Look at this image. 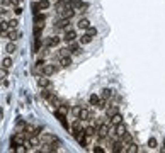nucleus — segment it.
Segmentation results:
<instances>
[{
  "mask_svg": "<svg viewBox=\"0 0 165 153\" xmlns=\"http://www.w3.org/2000/svg\"><path fill=\"white\" fill-rule=\"evenodd\" d=\"M60 43H61V38H58V36H51V38L46 39V48H56Z\"/></svg>",
  "mask_w": 165,
  "mask_h": 153,
  "instance_id": "5",
  "label": "nucleus"
},
{
  "mask_svg": "<svg viewBox=\"0 0 165 153\" xmlns=\"http://www.w3.org/2000/svg\"><path fill=\"white\" fill-rule=\"evenodd\" d=\"M38 12H41V9H39L38 2H36V3H32V14H38Z\"/></svg>",
  "mask_w": 165,
  "mask_h": 153,
  "instance_id": "32",
  "label": "nucleus"
},
{
  "mask_svg": "<svg viewBox=\"0 0 165 153\" xmlns=\"http://www.w3.org/2000/svg\"><path fill=\"white\" fill-rule=\"evenodd\" d=\"M116 112H117V105H114V104H107V107H106V116L107 117L114 116Z\"/></svg>",
  "mask_w": 165,
  "mask_h": 153,
  "instance_id": "12",
  "label": "nucleus"
},
{
  "mask_svg": "<svg viewBox=\"0 0 165 153\" xmlns=\"http://www.w3.org/2000/svg\"><path fill=\"white\" fill-rule=\"evenodd\" d=\"M43 29H44V26L34 24V36H36V38H39V36H41V32H43Z\"/></svg>",
  "mask_w": 165,
  "mask_h": 153,
  "instance_id": "27",
  "label": "nucleus"
},
{
  "mask_svg": "<svg viewBox=\"0 0 165 153\" xmlns=\"http://www.w3.org/2000/svg\"><path fill=\"white\" fill-rule=\"evenodd\" d=\"M53 94H55V92L51 90V89H41V97H43L44 101H49Z\"/></svg>",
  "mask_w": 165,
  "mask_h": 153,
  "instance_id": "15",
  "label": "nucleus"
},
{
  "mask_svg": "<svg viewBox=\"0 0 165 153\" xmlns=\"http://www.w3.org/2000/svg\"><path fill=\"white\" fill-rule=\"evenodd\" d=\"M87 32H88V34H92V36H95V34H97V29H94V27H88Z\"/></svg>",
  "mask_w": 165,
  "mask_h": 153,
  "instance_id": "35",
  "label": "nucleus"
},
{
  "mask_svg": "<svg viewBox=\"0 0 165 153\" xmlns=\"http://www.w3.org/2000/svg\"><path fill=\"white\" fill-rule=\"evenodd\" d=\"M7 12H9V10L5 9V7H0V15H2V17H4V15H7Z\"/></svg>",
  "mask_w": 165,
  "mask_h": 153,
  "instance_id": "36",
  "label": "nucleus"
},
{
  "mask_svg": "<svg viewBox=\"0 0 165 153\" xmlns=\"http://www.w3.org/2000/svg\"><path fill=\"white\" fill-rule=\"evenodd\" d=\"M7 77H9V71H7V68H5V66H0V82L5 80Z\"/></svg>",
  "mask_w": 165,
  "mask_h": 153,
  "instance_id": "25",
  "label": "nucleus"
},
{
  "mask_svg": "<svg viewBox=\"0 0 165 153\" xmlns=\"http://www.w3.org/2000/svg\"><path fill=\"white\" fill-rule=\"evenodd\" d=\"M70 131H72V136L77 140L78 136L85 131V124H84V121L78 119V117H75V121L72 122V126H70Z\"/></svg>",
  "mask_w": 165,
  "mask_h": 153,
  "instance_id": "1",
  "label": "nucleus"
},
{
  "mask_svg": "<svg viewBox=\"0 0 165 153\" xmlns=\"http://www.w3.org/2000/svg\"><path fill=\"white\" fill-rule=\"evenodd\" d=\"M5 36H7V39H9V41H15L20 36V32H17V31H14V29H10Z\"/></svg>",
  "mask_w": 165,
  "mask_h": 153,
  "instance_id": "16",
  "label": "nucleus"
},
{
  "mask_svg": "<svg viewBox=\"0 0 165 153\" xmlns=\"http://www.w3.org/2000/svg\"><path fill=\"white\" fill-rule=\"evenodd\" d=\"M44 65H46V61H44V58H43V60H38V61H36V66H38V68H41V66H44Z\"/></svg>",
  "mask_w": 165,
  "mask_h": 153,
  "instance_id": "34",
  "label": "nucleus"
},
{
  "mask_svg": "<svg viewBox=\"0 0 165 153\" xmlns=\"http://www.w3.org/2000/svg\"><path fill=\"white\" fill-rule=\"evenodd\" d=\"M0 34H2V29H0Z\"/></svg>",
  "mask_w": 165,
  "mask_h": 153,
  "instance_id": "38",
  "label": "nucleus"
},
{
  "mask_svg": "<svg viewBox=\"0 0 165 153\" xmlns=\"http://www.w3.org/2000/svg\"><path fill=\"white\" fill-rule=\"evenodd\" d=\"M77 27H78V29H82V31H87L88 27H90V22H88V19H85V17H84V19H80L77 22Z\"/></svg>",
  "mask_w": 165,
  "mask_h": 153,
  "instance_id": "11",
  "label": "nucleus"
},
{
  "mask_svg": "<svg viewBox=\"0 0 165 153\" xmlns=\"http://www.w3.org/2000/svg\"><path fill=\"white\" fill-rule=\"evenodd\" d=\"M15 50H17L15 41H9V43H7V46H5V51H7L9 54H12V53H15Z\"/></svg>",
  "mask_w": 165,
  "mask_h": 153,
  "instance_id": "17",
  "label": "nucleus"
},
{
  "mask_svg": "<svg viewBox=\"0 0 165 153\" xmlns=\"http://www.w3.org/2000/svg\"><path fill=\"white\" fill-rule=\"evenodd\" d=\"M58 70H60V66H56V65H44V66H41V73L46 75V77H51L53 73H56Z\"/></svg>",
  "mask_w": 165,
  "mask_h": 153,
  "instance_id": "2",
  "label": "nucleus"
},
{
  "mask_svg": "<svg viewBox=\"0 0 165 153\" xmlns=\"http://www.w3.org/2000/svg\"><path fill=\"white\" fill-rule=\"evenodd\" d=\"M68 48H70V54H80V53H82L80 44H77L75 41H73V43H70V44H68Z\"/></svg>",
  "mask_w": 165,
  "mask_h": 153,
  "instance_id": "9",
  "label": "nucleus"
},
{
  "mask_svg": "<svg viewBox=\"0 0 165 153\" xmlns=\"http://www.w3.org/2000/svg\"><path fill=\"white\" fill-rule=\"evenodd\" d=\"M12 63H14V61H12V58H9V56H7V58H4V60H2V66H5V68L9 70L10 66H12Z\"/></svg>",
  "mask_w": 165,
  "mask_h": 153,
  "instance_id": "26",
  "label": "nucleus"
},
{
  "mask_svg": "<svg viewBox=\"0 0 165 153\" xmlns=\"http://www.w3.org/2000/svg\"><path fill=\"white\" fill-rule=\"evenodd\" d=\"M112 95H114V90H111V89H104L102 94H100V97H102V99H106V101L112 99Z\"/></svg>",
  "mask_w": 165,
  "mask_h": 153,
  "instance_id": "18",
  "label": "nucleus"
},
{
  "mask_svg": "<svg viewBox=\"0 0 165 153\" xmlns=\"http://www.w3.org/2000/svg\"><path fill=\"white\" fill-rule=\"evenodd\" d=\"M19 2H20V0H19Z\"/></svg>",
  "mask_w": 165,
  "mask_h": 153,
  "instance_id": "39",
  "label": "nucleus"
},
{
  "mask_svg": "<svg viewBox=\"0 0 165 153\" xmlns=\"http://www.w3.org/2000/svg\"><path fill=\"white\" fill-rule=\"evenodd\" d=\"M87 9H88V3H87V2H80V5H78V10H80V12H85Z\"/></svg>",
  "mask_w": 165,
  "mask_h": 153,
  "instance_id": "28",
  "label": "nucleus"
},
{
  "mask_svg": "<svg viewBox=\"0 0 165 153\" xmlns=\"http://www.w3.org/2000/svg\"><path fill=\"white\" fill-rule=\"evenodd\" d=\"M41 44H43V43H41V39H39V38H36V43H34V51H39V50H41Z\"/></svg>",
  "mask_w": 165,
  "mask_h": 153,
  "instance_id": "30",
  "label": "nucleus"
},
{
  "mask_svg": "<svg viewBox=\"0 0 165 153\" xmlns=\"http://www.w3.org/2000/svg\"><path fill=\"white\" fill-rule=\"evenodd\" d=\"M17 24H19V20H17V19H10V20H9L10 29H15V27H17Z\"/></svg>",
  "mask_w": 165,
  "mask_h": 153,
  "instance_id": "29",
  "label": "nucleus"
},
{
  "mask_svg": "<svg viewBox=\"0 0 165 153\" xmlns=\"http://www.w3.org/2000/svg\"><path fill=\"white\" fill-rule=\"evenodd\" d=\"M88 101H90V105H92V107H97V104L100 102V97H99V95H95V94H92Z\"/></svg>",
  "mask_w": 165,
  "mask_h": 153,
  "instance_id": "20",
  "label": "nucleus"
},
{
  "mask_svg": "<svg viewBox=\"0 0 165 153\" xmlns=\"http://www.w3.org/2000/svg\"><path fill=\"white\" fill-rule=\"evenodd\" d=\"M92 150H94V152H95V153H102V152H106V150H104V148H100V146H95V148H92Z\"/></svg>",
  "mask_w": 165,
  "mask_h": 153,
  "instance_id": "37",
  "label": "nucleus"
},
{
  "mask_svg": "<svg viewBox=\"0 0 165 153\" xmlns=\"http://www.w3.org/2000/svg\"><path fill=\"white\" fill-rule=\"evenodd\" d=\"M82 109H84V105H75V107H72V114L80 119V114H82Z\"/></svg>",
  "mask_w": 165,
  "mask_h": 153,
  "instance_id": "21",
  "label": "nucleus"
},
{
  "mask_svg": "<svg viewBox=\"0 0 165 153\" xmlns=\"http://www.w3.org/2000/svg\"><path fill=\"white\" fill-rule=\"evenodd\" d=\"M70 20L72 19H63V17H60L58 20H55V29H68V26H70Z\"/></svg>",
  "mask_w": 165,
  "mask_h": 153,
  "instance_id": "4",
  "label": "nucleus"
},
{
  "mask_svg": "<svg viewBox=\"0 0 165 153\" xmlns=\"http://www.w3.org/2000/svg\"><path fill=\"white\" fill-rule=\"evenodd\" d=\"M58 65H60V68H68L70 65H72V56L68 54V56H61L58 61Z\"/></svg>",
  "mask_w": 165,
  "mask_h": 153,
  "instance_id": "7",
  "label": "nucleus"
},
{
  "mask_svg": "<svg viewBox=\"0 0 165 153\" xmlns=\"http://www.w3.org/2000/svg\"><path fill=\"white\" fill-rule=\"evenodd\" d=\"M43 141L44 143H60L53 134H44V136H43Z\"/></svg>",
  "mask_w": 165,
  "mask_h": 153,
  "instance_id": "22",
  "label": "nucleus"
},
{
  "mask_svg": "<svg viewBox=\"0 0 165 153\" xmlns=\"http://www.w3.org/2000/svg\"><path fill=\"white\" fill-rule=\"evenodd\" d=\"M38 5L41 10H46V9H49V0H39Z\"/></svg>",
  "mask_w": 165,
  "mask_h": 153,
  "instance_id": "24",
  "label": "nucleus"
},
{
  "mask_svg": "<svg viewBox=\"0 0 165 153\" xmlns=\"http://www.w3.org/2000/svg\"><path fill=\"white\" fill-rule=\"evenodd\" d=\"M109 122H111V126H116V124H119V122H123V116H121L119 112H116L114 116L109 117Z\"/></svg>",
  "mask_w": 165,
  "mask_h": 153,
  "instance_id": "10",
  "label": "nucleus"
},
{
  "mask_svg": "<svg viewBox=\"0 0 165 153\" xmlns=\"http://www.w3.org/2000/svg\"><path fill=\"white\" fill-rule=\"evenodd\" d=\"M148 146H150V148H157V140H155V138H150V141H148Z\"/></svg>",
  "mask_w": 165,
  "mask_h": 153,
  "instance_id": "31",
  "label": "nucleus"
},
{
  "mask_svg": "<svg viewBox=\"0 0 165 153\" xmlns=\"http://www.w3.org/2000/svg\"><path fill=\"white\" fill-rule=\"evenodd\" d=\"M44 19H46V15H44V14H41V12L34 14V24H39V26H44Z\"/></svg>",
  "mask_w": 165,
  "mask_h": 153,
  "instance_id": "13",
  "label": "nucleus"
},
{
  "mask_svg": "<svg viewBox=\"0 0 165 153\" xmlns=\"http://www.w3.org/2000/svg\"><path fill=\"white\" fill-rule=\"evenodd\" d=\"M68 54H70V48H60L58 53H56L58 58H61V56H68Z\"/></svg>",
  "mask_w": 165,
  "mask_h": 153,
  "instance_id": "23",
  "label": "nucleus"
},
{
  "mask_svg": "<svg viewBox=\"0 0 165 153\" xmlns=\"http://www.w3.org/2000/svg\"><path fill=\"white\" fill-rule=\"evenodd\" d=\"M92 34H88V32H84L82 36H80V44H88L90 41H92Z\"/></svg>",
  "mask_w": 165,
  "mask_h": 153,
  "instance_id": "14",
  "label": "nucleus"
},
{
  "mask_svg": "<svg viewBox=\"0 0 165 153\" xmlns=\"http://www.w3.org/2000/svg\"><path fill=\"white\" fill-rule=\"evenodd\" d=\"M38 85L41 89H51V82L46 78V75H43L41 78H38Z\"/></svg>",
  "mask_w": 165,
  "mask_h": 153,
  "instance_id": "8",
  "label": "nucleus"
},
{
  "mask_svg": "<svg viewBox=\"0 0 165 153\" xmlns=\"http://www.w3.org/2000/svg\"><path fill=\"white\" fill-rule=\"evenodd\" d=\"M14 14H15V15H20V14H22V7H20V5L14 7Z\"/></svg>",
  "mask_w": 165,
  "mask_h": 153,
  "instance_id": "33",
  "label": "nucleus"
},
{
  "mask_svg": "<svg viewBox=\"0 0 165 153\" xmlns=\"http://www.w3.org/2000/svg\"><path fill=\"white\" fill-rule=\"evenodd\" d=\"M0 29H2V34H7V32L10 31L9 20H0Z\"/></svg>",
  "mask_w": 165,
  "mask_h": 153,
  "instance_id": "19",
  "label": "nucleus"
},
{
  "mask_svg": "<svg viewBox=\"0 0 165 153\" xmlns=\"http://www.w3.org/2000/svg\"><path fill=\"white\" fill-rule=\"evenodd\" d=\"M124 133H128V129H126V126H124L123 122H119V124H116V126H114V133H112V134H116L117 138H121Z\"/></svg>",
  "mask_w": 165,
  "mask_h": 153,
  "instance_id": "6",
  "label": "nucleus"
},
{
  "mask_svg": "<svg viewBox=\"0 0 165 153\" xmlns=\"http://www.w3.org/2000/svg\"><path fill=\"white\" fill-rule=\"evenodd\" d=\"M61 39L65 41V43H73V41L77 39V32H75V29H65V36L61 38Z\"/></svg>",
  "mask_w": 165,
  "mask_h": 153,
  "instance_id": "3",
  "label": "nucleus"
}]
</instances>
